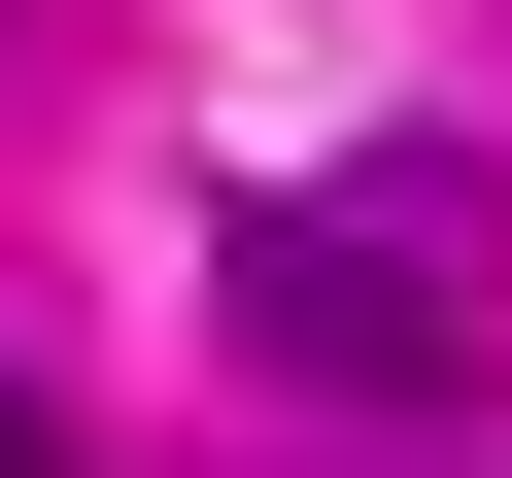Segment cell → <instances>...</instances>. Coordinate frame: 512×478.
Segmentation results:
<instances>
[{
    "instance_id": "cell-1",
    "label": "cell",
    "mask_w": 512,
    "mask_h": 478,
    "mask_svg": "<svg viewBox=\"0 0 512 478\" xmlns=\"http://www.w3.org/2000/svg\"><path fill=\"white\" fill-rule=\"evenodd\" d=\"M205 308H239V376H308V410H478L512 239H478V171H274L205 239Z\"/></svg>"
},
{
    "instance_id": "cell-2",
    "label": "cell",
    "mask_w": 512,
    "mask_h": 478,
    "mask_svg": "<svg viewBox=\"0 0 512 478\" xmlns=\"http://www.w3.org/2000/svg\"><path fill=\"white\" fill-rule=\"evenodd\" d=\"M0 478H69V410H35V376H0Z\"/></svg>"
}]
</instances>
